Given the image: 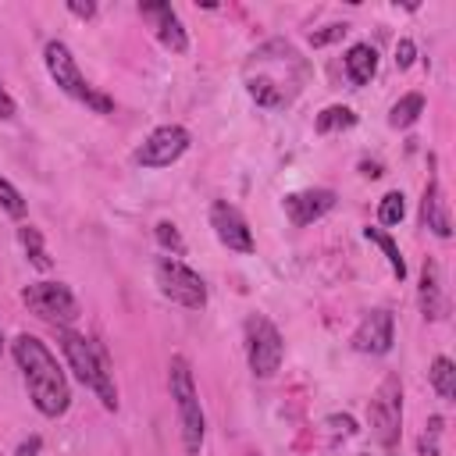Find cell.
Returning a JSON list of instances; mask_svg holds the SVG:
<instances>
[{
  "label": "cell",
  "instance_id": "6da1fadb",
  "mask_svg": "<svg viewBox=\"0 0 456 456\" xmlns=\"http://www.w3.org/2000/svg\"><path fill=\"white\" fill-rule=\"evenodd\" d=\"M310 78V64L306 57L285 43V39H267L264 46H256L242 68V82H246V93L256 107H267V110H281L289 107L303 82Z\"/></svg>",
  "mask_w": 456,
  "mask_h": 456
},
{
  "label": "cell",
  "instance_id": "7a4b0ae2",
  "mask_svg": "<svg viewBox=\"0 0 456 456\" xmlns=\"http://www.w3.org/2000/svg\"><path fill=\"white\" fill-rule=\"evenodd\" d=\"M11 353H14V363L25 378V388H28V399L32 406L43 413V417H61L68 413L71 406V388H68V378L57 363V356L46 349L43 338L36 335H18L11 342Z\"/></svg>",
  "mask_w": 456,
  "mask_h": 456
},
{
  "label": "cell",
  "instance_id": "3957f363",
  "mask_svg": "<svg viewBox=\"0 0 456 456\" xmlns=\"http://www.w3.org/2000/svg\"><path fill=\"white\" fill-rule=\"evenodd\" d=\"M57 342L61 353L68 360V367L75 370V378L96 392V399L103 403V410H118V385H114V370H110V353L103 342L86 338L71 328H57Z\"/></svg>",
  "mask_w": 456,
  "mask_h": 456
},
{
  "label": "cell",
  "instance_id": "277c9868",
  "mask_svg": "<svg viewBox=\"0 0 456 456\" xmlns=\"http://www.w3.org/2000/svg\"><path fill=\"white\" fill-rule=\"evenodd\" d=\"M167 385H171V399H175V410H178L182 445H185L189 456H196L200 445H203V435H207V417H203V406H200L192 367H189V360L182 353H175L171 363H167Z\"/></svg>",
  "mask_w": 456,
  "mask_h": 456
},
{
  "label": "cell",
  "instance_id": "5b68a950",
  "mask_svg": "<svg viewBox=\"0 0 456 456\" xmlns=\"http://www.w3.org/2000/svg\"><path fill=\"white\" fill-rule=\"evenodd\" d=\"M43 64H46L50 78L57 82V89H61V93H68L71 100L86 103V107H89V110H96V114H110V110H114V100H110L107 93H100L96 86H89V82H86V75L78 71V64H75V57H71L68 43L50 39V43L43 46Z\"/></svg>",
  "mask_w": 456,
  "mask_h": 456
},
{
  "label": "cell",
  "instance_id": "8992f818",
  "mask_svg": "<svg viewBox=\"0 0 456 456\" xmlns=\"http://www.w3.org/2000/svg\"><path fill=\"white\" fill-rule=\"evenodd\" d=\"M367 424H370V435L378 438V445L385 452H395L399 435H403V385L395 374H388L374 388V395L367 403Z\"/></svg>",
  "mask_w": 456,
  "mask_h": 456
},
{
  "label": "cell",
  "instance_id": "52a82bcc",
  "mask_svg": "<svg viewBox=\"0 0 456 456\" xmlns=\"http://www.w3.org/2000/svg\"><path fill=\"white\" fill-rule=\"evenodd\" d=\"M153 281H157V289H160L171 303H178V306H185V310H203V306H207V281L200 278V271H192V267L182 264L178 256H157V264H153Z\"/></svg>",
  "mask_w": 456,
  "mask_h": 456
},
{
  "label": "cell",
  "instance_id": "ba28073f",
  "mask_svg": "<svg viewBox=\"0 0 456 456\" xmlns=\"http://www.w3.org/2000/svg\"><path fill=\"white\" fill-rule=\"evenodd\" d=\"M246 360H249V370L256 378L278 374V367L285 360V338L274 328V321L264 317V314L246 317Z\"/></svg>",
  "mask_w": 456,
  "mask_h": 456
},
{
  "label": "cell",
  "instance_id": "9c48e42d",
  "mask_svg": "<svg viewBox=\"0 0 456 456\" xmlns=\"http://www.w3.org/2000/svg\"><path fill=\"white\" fill-rule=\"evenodd\" d=\"M21 303L53 328H68L78 317V299L64 281H32L21 289Z\"/></svg>",
  "mask_w": 456,
  "mask_h": 456
},
{
  "label": "cell",
  "instance_id": "30bf717a",
  "mask_svg": "<svg viewBox=\"0 0 456 456\" xmlns=\"http://www.w3.org/2000/svg\"><path fill=\"white\" fill-rule=\"evenodd\" d=\"M189 142L192 139H189V132L182 125H160L135 150V164L139 167H167V164H175L189 150Z\"/></svg>",
  "mask_w": 456,
  "mask_h": 456
},
{
  "label": "cell",
  "instance_id": "8fae6325",
  "mask_svg": "<svg viewBox=\"0 0 456 456\" xmlns=\"http://www.w3.org/2000/svg\"><path fill=\"white\" fill-rule=\"evenodd\" d=\"M210 228H214L217 242L228 246L232 253H253V249H256L246 217L239 214V207H232V203H224V200H217V203L210 207Z\"/></svg>",
  "mask_w": 456,
  "mask_h": 456
},
{
  "label": "cell",
  "instance_id": "7c38bea8",
  "mask_svg": "<svg viewBox=\"0 0 456 456\" xmlns=\"http://www.w3.org/2000/svg\"><path fill=\"white\" fill-rule=\"evenodd\" d=\"M392 342H395V321H392L388 310L363 314V321L356 324V331L349 338V346L356 353H367V356H385L392 349Z\"/></svg>",
  "mask_w": 456,
  "mask_h": 456
},
{
  "label": "cell",
  "instance_id": "4fadbf2b",
  "mask_svg": "<svg viewBox=\"0 0 456 456\" xmlns=\"http://www.w3.org/2000/svg\"><path fill=\"white\" fill-rule=\"evenodd\" d=\"M139 14L150 21V28L157 32V39L171 50V53H185L189 50V36H185V25L178 18V11L164 0H153V4H139Z\"/></svg>",
  "mask_w": 456,
  "mask_h": 456
},
{
  "label": "cell",
  "instance_id": "5bb4252c",
  "mask_svg": "<svg viewBox=\"0 0 456 456\" xmlns=\"http://www.w3.org/2000/svg\"><path fill=\"white\" fill-rule=\"evenodd\" d=\"M331 207H335V192L331 189H299V192H289L281 200V210L296 228H306V224L321 221Z\"/></svg>",
  "mask_w": 456,
  "mask_h": 456
},
{
  "label": "cell",
  "instance_id": "9a60e30c",
  "mask_svg": "<svg viewBox=\"0 0 456 456\" xmlns=\"http://www.w3.org/2000/svg\"><path fill=\"white\" fill-rule=\"evenodd\" d=\"M417 306L424 321H442L445 317V292H442V267L438 260H424L420 267V289H417Z\"/></svg>",
  "mask_w": 456,
  "mask_h": 456
},
{
  "label": "cell",
  "instance_id": "2e32d148",
  "mask_svg": "<svg viewBox=\"0 0 456 456\" xmlns=\"http://www.w3.org/2000/svg\"><path fill=\"white\" fill-rule=\"evenodd\" d=\"M420 224H424V228H431L438 239H449V235H452V221H449V207H445V196H442L438 178H428V185H424V200H420Z\"/></svg>",
  "mask_w": 456,
  "mask_h": 456
},
{
  "label": "cell",
  "instance_id": "e0dca14e",
  "mask_svg": "<svg viewBox=\"0 0 456 456\" xmlns=\"http://www.w3.org/2000/svg\"><path fill=\"white\" fill-rule=\"evenodd\" d=\"M342 64H346V75H349L353 86H367L374 78V71H378V50L370 43H353L346 50Z\"/></svg>",
  "mask_w": 456,
  "mask_h": 456
},
{
  "label": "cell",
  "instance_id": "ac0fdd59",
  "mask_svg": "<svg viewBox=\"0 0 456 456\" xmlns=\"http://www.w3.org/2000/svg\"><path fill=\"white\" fill-rule=\"evenodd\" d=\"M363 239L367 242H374L381 253H385V260H388V267H392V274L403 281L406 278V260H403V253H399V246H395V239L385 232V228H378V224H367L363 228Z\"/></svg>",
  "mask_w": 456,
  "mask_h": 456
},
{
  "label": "cell",
  "instance_id": "d6986e66",
  "mask_svg": "<svg viewBox=\"0 0 456 456\" xmlns=\"http://www.w3.org/2000/svg\"><path fill=\"white\" fill-rule=\"evenodd\" d=\"M420 114H424V96H420V93H406V96H399V100L392 103L388 125H392V128H410V125H417Z\"/></svg>",
  "mask_w": 456,
  "mask_h": 456
},
{
  "label": "cell",
  "instance_id": "ffe728a7",
  "mask_svg": "<svg viewBox=\"0 0 456 456\" xmlns=\"http://www.w3.org/2000/svg\"><path fill=\"white\" fill-rule=\"evenodd\" d=\"M353 125H356V110L346 107V103H331V107H324V110L314 118V128H317L321 135L342 132V128H353Z\"/></svg>",
  "mask_w": 456,
  "mask_h": 456
},
{
  "label": "cell",
  "instance_id": "44dd1931",
  "mask_svg": "<svg viewBox=\"0 0 456 456\" xmlns=\"http://www.w3.org/2000/svg\"><path fill=\"white\" fill-rule=\"evenodd\" d=\"M428 381H431V388H435L442 399H456V363H452L449 356H435V360H431Z\"/></svg>",
  "mask_w": 456,
  "mask_h": 456
},
{
  "label": "cell",
  "instance_id": "7402d4cb",
  "mask_svg": "<svg viewBox=\"0 0 456 456\" xmlns=\"http://www.w3.org/2000/svg\"><path fill=\"white\" fill-rule=\"evenodd\" d=\"M18 242L25 246V253H28V264H32L36 271H50V267H53V260H50V253H46V246H43V235H39V228H32V224H21V228H18Z\"/></svg>",
  "mask_w": 456,
  "mask_h": 456
},
{
  "label": "cell",
  "instance_id": "603a6c76",
  "mask_svg": "<svg viewBox=\"0 0 456 456\" xmlns=\"http://www.w3.org/2000/svg\"><path fill=\"white\" fill-rule=\"evenodd\" d=\"M403 217H406V196H403L399 189L385 192L381 203H378V221H381V224H399Z\"/></svg>",
  "mask_w": 456,
  "mask_h": 456
},
{
  "label": "cell",
  "instance_id": "cb8c5ba5",
  "mask_svg": "<svg viewBox=\"0 0 456 456\" xmlns=\"http://www.w3.org/2000/svg\"><path fill=\"white\" fill-rule=\"evenodd\" d=\"M0 210H4L7 217H14V221H21L25 210H28V203L21 200V192H18L7 178H0Z\"/></svg>",
  "mask_w": 456,
  "mask_h": 456
},
{
  "label": "cell",
  "instance_id": "d4e9b609",
  "mask_svg": "<svg viewBox=\"0 0 456 456\" xmlns=\"http://www.w3.org/2000/svg\"><path fill=\"white\" fill-rule=\"evenodd\" d=\"M153 232H157V242H160L171 256H182V253H185V239L178 235L175 221H157V228H153Z\"/></svg>",
  "mask_w": 456,
  "mask_h": 456
},
{
  "label": "cell",
  "instance_id": "484cf974",
  "mask_svg": "<svg viewBox=\"0 0 456 456\" xmlns=\"http://www.w3.org/2000/svg\"><path fill=\"white\" fill-rule=\"evenodd\" d=\"M346 32H349V25H342V21L324 25V28H317V32L310 36V46H328V43H338Z\"/></svg>",
  "mask_w": 456,
  "mask_h": 456
},
{
  "label": "cell",
  "instance_id": "4316f807",
  "mask_svg": "<svg viewBox=\"0 0 456 456\" xmlns=\"http://www.w3.org/2000/svg\"><path fill=\"white\" fill-rule=\"evenodd\" d=\"M413 57H417L413 39H399V43H395V68H399V71H406V68L413 64Z\"/></svg>",
  "mask_w": 456,
  "mask_h": 456
},
{
  "label": "cell",
  "instance_id": "83f0119b",
  "mask_svg": "<svg viewBox=\"0 0 456 456\" xmlns=\"http://www.w3.org/2000/svg\"><path fill=\"white\" fill-rule=\"evenodd\" d=\"M328 424H331L335 431H342V435H356V431H360V428H356V420H353L349 413H331V417H328Z\"/></svg>",
  "mask_w": 456,
  "mask_h": 456
},
{
  "label": "cell",
  "instance_id": "f1b7e54d",
  "mask_svg": "<svg viewBox=\"0 0 456 456\" xmlns=\"http://www.w3.org/2000/svg\"><path fill=\"white\" fill-rule=\"evenodd\" d=\"M417 456H442V452H438V435L424 431V435L417 438Z\"/></svg>",
  "mask_w": 456,
  "mask_h": 456
},
{
  "label": "cell",
  "instance_id": "f546056e",
  "mask_svg": "<svg viewBox=\"0 0 456 456\" xmlns=\"http://www.w3.org/2000/svg\"><path fill=\"white\" fill-rule=\"evenodd\" d=\"M68 11H71L75 18H82V21H89V18L96 14V4H93V0H86V4H82V0H68Z\"/></svg>",
  "mask_w": 456,
  "mask_h": 456
},
{
  "label": "cell",
  "instance_id": "4dcf8cb0",
  "mask_svg": "<svg viewBox=\"0 0 456 456\" xmlns=\"http://www.w3.org/2000/svg\"><path fill=\"white\" fill-rule=\"evenodd\" d=\"M39 449H43V438H39V435H28V438L14 449V456H39Z\"/></svg>",
  "mask_w": 456,
  "mask_h": 456
},
{
  "label": "cell",
  "instance_id": "1f68e13d",
  "mask_svg": "<svg viewBox=\"0 0 456 456\" xmlns=\"http://www.w3.org/2000/svg\"><path fill=\"white\" fill-rule=\"evenodd\" d=\"M14 114H18V107H14L11 93H7V89H4V82H0V118H4V121H11Z\"/></svg>",
  "mask_w": 456,
  "mask_h": 456
},
{
  "label": "cell",
  "instance_id": "d6a6232c",
  "mask_svg": "<svg viewBox=\"0 0 456 456\" xmlns=\"http://www.w3.org/2000/svg\"><path fill=\"white\" fill-rule=\"evenodd\" d=\"M360 171H363V178H378V175H381V164H370V160H363V164H360Z\"/></svg>",
  "mask_w": 456,
  "mask_h": 456
},
{
  "label": "cell",
  "instance_id": "836d02e7",
  "mask_svg": "<svg viewBox=\"0 0 456 456\" xmlns=\"http://www.w3.org/2000/svg\"><path fill=\"white\" fill-rule=\"evenodd\" d=\"M0 353H4V331H0Z\"/></svg>",
  "mask_w": 456,
  "mask_h": 456
}]
</instances>
